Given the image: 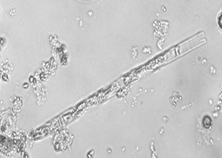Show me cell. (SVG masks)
I'll list each match as a JSON object with an SVG mask.
<instances>
[{
	"mask_svg": "<svg viewBox=\"0 0 222 158\" xmlns=\"http://www.w3.org/2000/svg\"><path fill=\"white\" fill-rule=\"evenodd\" d=\"M202 123L203 125L205 128L207 129H210L212 125V120L211 118L208 115L205 116L203 119Z\"/></svg>",
	"mask_w": 222,
	"mask_h": 158,
	"instance_id": "6da1fadb",
	"label": "cell"
}]
</instances>
